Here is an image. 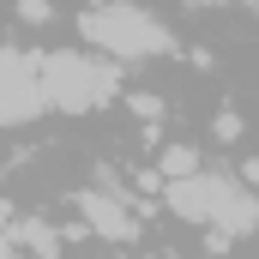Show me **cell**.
<instances>
[{
	"label": "cell",
	"mask_w": 259,
	"mask_h": 259,
	"mask_svg": "<svg viewBox=\"0 0 259 259\" xmlns=\"http://www.w3.org/2000/svg\"><path fill=\"white\" fill-rule=\"evenodd\" d=\"M0 259H24V253H12V247H0Z\"/></svg>",
	"instance_id": "cell-8"
},
{
	"label": "cell",
	"mask_w": 259,
	"mask_h": 259,
	"mask_svg": "<svg viewBox=\"0 0 259 259\" xmlns=\"http://www.w3.org/2000/svg\"><path fill=\"white\" fill-rule=\"evenodd\" d=\"M133 115H139V121H163V103H157L151 91H139V97H133Z\"/></svg>",
	"instance_id": "cell-7"
},
{
	"label": "cell",
	"mask_w": 259,
	"mask_h": 259,
	"mask_svg": "<svg viewBox=\"0 0 259 259\" xmlns=\"http://www.w3.org/2000/svg\"><path fill=\"white\" fill-rule=\"evenodd\" d=\"M42 78H36V61L18 55V49H0V127H18L30 115H42Z\"/></svg>",
	"instance_id": "cell-3"
},
{
	"label": "cell",
	"mask_w": 259,
	"mask_h": 259,
	"mask_svg": "<svg viewBox=\"0 0 259 259\" xmlns=\"http://www.w3.org/2000/svg\"><path fill=\"white\" fill-rule=\"evenodd\" d=\"M78 205H84V223H91L103 241H133V235H139V217L127 211L121 193H97V187H91Z\"/></svg>",
	"instance_id": "cell-4"
},
{
	"label": "cell",
	"mask_w": 259,
	"mask_h": 259,
	"mask_svg": "<svg viewBox=\"0 0 259 259\" xmlns=\"http://www.w3.org/2000/svg\"><path fill=\"white\" fill-rule=\"evenodd\" d=\"M18 18H24V24H49L55 6H49V0H18Z\"/></svg>",
	"instance_id": "cell-6"
},
{
	"label": "cell",
	"mask_w": 259,
	"mask_h": 259,
	"mask_svg": "<svg viewBox=\"0 0 259 259\" xmlns=\"http://www.w3.org/2000/svg\"><path fill=\"white\" fill-rule=\"evenodd\" d=\"M36 78H42V103L49 109H66V115H84V109H103L115 91H121V72L97 55H78V49H55L36 61Z\"/></svg>",
	"instance_id": "cell-2"
},
{
	"label": "cell",
	"mask_w": 259,
	"mask_h": 259,
	"mask_svg": "<svg viewBox=\"0 0 259 259\" xmlns=\"http://www.w3.org/2000/svg\"><path fill=\"white\" fill-rule=\"evenodd\" d=\"M193 169H199L193 145H169V151H163V175H169V181H181V175H193Z\"/></svg>",
	"instance_id": "cell-5"
},
{
	"label": "cell",
	"mask_w": 259,
	"mask_h": 259,
	"mask_svg": "<svg viewBox=\"0 0 259 259\" xmlns=\"http://www.w3.org/2000/svg\"><path fill=\"white\" fill-rule=\"evenodd\" d=\"M78 30H84V42H97V55H109V61H151V55H169V49H175L169 24L151 18V12L133 6V0H103V6H91V12L78 18Z\"/></svg>",
	"instance_id": "cell-1"
}]
</instances>
